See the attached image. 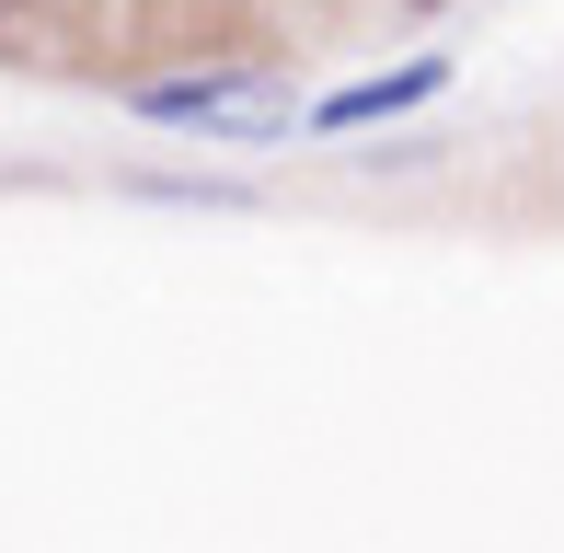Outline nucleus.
I'll use <instances>...</instances> for the list:
<instances>
[{
	"label": "nucleus",
	"mask_w": 564,
	"mask_h": 553,
	"mask_svg": "<svg viewBox=\"0 0 564 553\" xmlns=\"http://www.w3.org/2000/svg\"><path fill=\"white\" fill-rule=\"evenodd\" d=\"M116 105L139 128H173V139H289L312 116V93H289L276 58H196V69H150V82H116Z\"/></svg>",
	"instance_id": "nucleus-1"
},
{
	"label": "nucleus",
	"mask_w": 564,
	"mask_h": 553,
	"mask_svg": "<svg viewBox=\"0 0 564 553\" xmlns=\"http://www.w3.org/2000/svg\"><path fill=\"white\" fill-rule=\"evenodd\" d=\"M449 82H460V58H449V46H415V58L357 69V82H323L300 128H312V139H369V128H403V116H426Z\"/></svg>",
	"instance_id": "nucleus-2"
},
{
	"label": "nucleus",
	"mask_w": 564,
	"mask_h": 553,
	"mask_svg": "<svg viewBox=\"0 0 564 553\" xmlns=\"http://www.w3.org/2000/svg\"><path fill=\"white\" fill-rule=\"evenodd\" d=\"M23 12H35V0H0V35H12V23H23Z\"/></svg>",
	"instance_id": "nucleus-3"
},
{
	"label": "nucleus",
	"mask_w": 564,
	"mask_h": 553,
	"mask_svg": "<svg viewBox=\"0 0 564 553\" xmlns=\"http://www.w3.org/2000/svg\"><path fill=\"white\" fill-rule=\"evenodd\" d=\"M403 12H438V0H403Z\"/></svg>",
	"instance_id": "nucleus-4"
}]
</instances>
